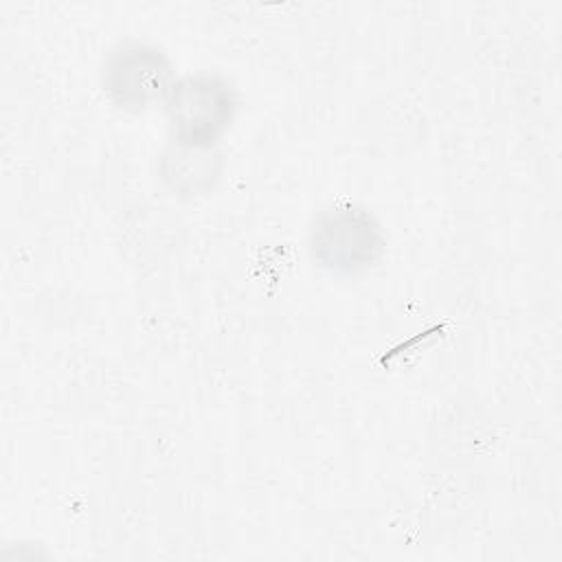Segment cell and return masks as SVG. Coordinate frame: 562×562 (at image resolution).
Segmentation results:
<instances>
[{
	"label": "cell",
	"instance_id": "1",
	"mask_svg": "<svg viewBox=\"0 0 562 562\" xmlns=\"http://www.w3.org/2000/svg\"><path fill=\"white\" fill-rule=\"evenodd\" d=\"M382 248L378 222L358 206L325 211L310 231L312 257L331 272L367 270L380 259Z\"/></svg>",
	"mask_w": 562,
	"mask_h": 562
},
{
	"label": "cell",
	"instance_id": "2",
	"mask_svg": "<svg viewBox=\"0 0 562 562\" xmlns=\"http://www.w3.org/2000/svg\"><path fill=\"white\" fill-rule=\"evenodd\" d=\"M235 94L217 77L198 75L176 81L167 94V110L176 143L189 147H213L235 114Z\"/></svg>",
	"mask_w": 562,
	"mask_h": 562
},
{
	"label": "cell",
	"instance_id": "3",
	"mask_svg": "<svg viewBox=\"0 0 562 562\" xmlns=\"http://www.w3.org/2000/svg\"><path fill=\"white\" fill-rule=\"evenodd\" d=\"M171 86L169 61L154 46H121L103 66V90L125 110H145L156 101H167Z\"/></svg>",
	"mask_w": 562,
	"mask_h": 562
}]
</instances>
